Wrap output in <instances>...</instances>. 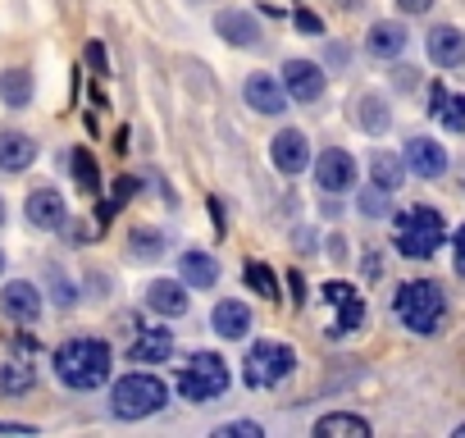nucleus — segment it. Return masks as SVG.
Wrapping results in <instances>:
<instances>
[{
	"mask_svg": "<svg viewBox=\"0 0 465 438\" xmlns=\"http://www.w3.org/2000/svg\"><path fill=\"white\" fill-rule=\"evenodd\" d=\"M110 343L105 338H69L55 347V379L74 393H92L110 379Z\"/></svg>",
	"mask_w": 465,
	"mask_h": 438,
	"instance_id": "nucleus-1",
	"label": "nucleus"
},
{
	"mask_svg": "<svg viewBox=\"0 0 465 438\" xmlns=\"http://www.w3.org/2000/svg\"><path fill=\"white\" fill-rule=\"evenodd\" d=\"M392 315H397L411 333L429 338V333H438L442 320H447V293H442L433 279H411V284L397 288V297H392Z\"/></svg>",
	"mask_w": 465,
	"mask_h": 438,
	"instance_id": "nucleus-2",
	"label": "nucleus"
},
{
	"mask_svg": "<svg viewBox=\"0 0 465 438\" xmlns=\"http://www.w3.org/2000/svg\"><path fill=\"white\" fill-rule=\"evenodd\" d=\"M447 238V224L433 205H411L392 219V247L406 256V261H429Z\"/></svg>",
	"mask_w": 465,
	"mask_h": 438,
	"instance_id": "nucleus-3",
	"label": "nucleus"
},
{
	"mask_svg": "<svg viewBox=\"0 0 465 438\" xmlns=\"http://www.w3.org/2000/svg\"><path fill=\"white\" fill-rule=\"evenodd\" d=\"M164 402H169V393H164V383L155 379V374H124L114 388H110V411L119 415V420H146V415H155V411H164Z\"/></svg>",
	"mask_w": 465,
	"mask_h": 438,
	"instance_id": "nucleus-4",
	"label": "nucleus"
},
{
	"mask_svg": "<svg viewBox=\"0 0 465 438\" xmlns=\"http://www.w3.org/2000/svg\"><path fill=\"white\" fill-rule=\"evenodd\" d=\"M228 388V361L214 352H192L178 370V393L187 402H214Z\"/></svg>",
	"mask_w": 465,
	"mask_h": 438,
	"instance_id": "nucleus-5",
	"label": "nucleus"
},
{
	"mask_svg": "<svg viewBox=\"0 0 465 438\" xmlns=\"http://www.w3.org/2000/svg\"><path fill=\"white\" fill-rule=\"evenodd\" d=\"M297 365V352L288 343H270L261 338L256 347H247V361H242V379L247 388H279Z\"/></svg>",
	"mask_w": 465,
	"mask_h": 438,
	"instance_id": "nucleus-6",
	"label": "nucleus"
},
{
	"mask_svg": "<svg viewBox=\"0 0 465 438\" xmlns=\"http://www.w3.org/2000/svg\"><path fill=\"white\" fill-rule=\"evenodd\" d=\"M324 293V302L333 306V338H347V333H356V329H365V320H370V306H365V297L351 288V284H324L320 288Z\"/></svg>",
	"mask_w": 465,
	"mask_h": 438,
	"instance_id": "nucleus-7",
	"label": "nucleus"
},
{
	"mask_svg": "<svg viewBox=\"0 0 465 438\" xmlns=\"http://www.w3.org/2000/svg\"><path fill=\"white\" fill-rule=\"evenodd\" d=\"M315 183L324 187V196L351 192V183H356V160H351L342 146H329V151L315 160Z\"/></svg>",
	"mask_w": 465,
	"mask_h": 438,
	"instance_id": "nucleus-8",
	"label": "nucleus"
},
{
	"mask_svg": "<svg viewBox=\"0 0 465 438\" xmlns=\"http://www.w3.org/2000/svg\"><path fill=\"white\" fill-rule=\"evenodd\" d=\"M0 311H5L15 324H37L42 320V293L28 279H15L0 288Z\"/></svg>",
	"mask_w": 465,
	"mask_h": 438,
	"instance_id": "nucleus-9",
	"label": "nucleus"
},
{
	"mask_svg": "<svg viewBox=\"0 0 465 438\" xmlns=\"http://www.w3.org/2000/svg\"><path fill=\"white\" fill-rule=\"evenodd\" d=\"M270 155H274V169H279V174L297 178V174L311 164V142H306L302 128H283V133L270 142Z\"/></svg>",
	"mask_w": 465,
	"mask_h": 438,
	"instance_id": "nucleus-10",
	"label": "nucleus"
},
{
	"mask_svg": "<svg viewBox=\"0 0 465 438\" xmlns=\"http://www.w3.org/2000/svg\"><path fill=\"white\" fill-rule=\"evenodd\" d=\"M64 219H69V210H64V196H60L55 187H37V192H28V224H33V229H42V234H60V229H64Z\"/></svg>",
	"mask_w": 465,
	"mask_h": 438,
	"instance_id": "nucleus-11",
	"label": "nucleus"
},
{
	"mask_svg": "<svg viewBox=\"0 0 465 438\" xmlns=\"http://www.w3.org/2000/svg\"><path fill=\"white\" fill-rule=\"evenodd\" d=\"M424 51L438 69H460L465 65V33L451 28V24H438L429 37H424Z\"/></svg>",
	"mask_w": 465,
	"mask_h": 438,
	"instance_id": "nucleus-12",
	"label": "nucleus"
},
{
	"mask_svg": "<svg viewBox=\"0 0 465 438\" xmlns=\"http://www.w3.org/2000/svg\"><path fill=\"white\" fill-rule=\"evenodd\" d=\"M283 92H288L292 101H320V92H324L320 65H315V60H288V65H283Z\"/></svg>",
	"mask_w": 465,
	"mask_h": 438,
	"instance_id": "nucleus-13",
	"label": "nucleus"
},
{
	"mask_svg": "<svg viewBox=\"0 0 465 438\" xmlns=\"http://www.w3.org/2000/svg\"><path fill=\"white\" fill-rule=\"evenodd\" d=\"M406 169L420 178H442L447 174V151L433 137H411L406 142Z\"/></svg>",
	"mask_w": 465,
	"mask_h": 438,
	"instance_id": "nucleus-14",
	"label": "nucleus"
},
{
	"mask_svg": "<svg viewBox=\"0 0 465 438\" xmlns=\"http://www.w3.org/2000/svg\"><path fill=\"white\" fill-rule=\"evenodd\" d=\"M242 96H247V105L261 110V114H283V110H288V92H283V83H274L270 74H252L247 87H242Z\"/></svg>",
	"mask_w": 465,
	"mask_h": 438,
	"instance_id": "nucleus-15",
	"label": "nucleus"
},
{
	"mask_svg": "<svg viewBox=\"0 0 465 438\" xmlns=\"http://www.w3.org/2000/svg\"><path fill=\"white\" fill-rule=\"evenodd\" d=\"M173 356V333L169 329H146L142 338H133L128 347V361L133 365H164Z\"/></svg>",
	"mask_w": 465,
	"mask_h": 438,
	"instance_id": "nucleus-16",
	"label": "nucleus"
},
{
	"mask_svg": "<svg viewBox=\"0 0 465 438\" xmlns=\"http://www.w3.org/2000/svg\"><path fill=\"white\" fill-rule=\"evenodd\" d=\"M214 28H219V37H223L228 46H256V42H261V24H256V15H247V10H223V15L214 19Z\"/></svg>",
	"mask_w": 465,
	"mask_h": 438,
	"instance_id": "nucleus-17",
	"label": "nucleus"
},
{
	"mask_svg": "<svg viewBox=\"0 0 465 438\" xmlns=\"http://www.w3.org/2000/svg\"><path fill=\"white\" fill-rule=\"evenodd\" d=\"M33 160H37V142H33L28 133H19V128L0 133V169H10V174H24V169H28Z\"/></svg>",
	"mask_w": 465,
	"mask_h": 438,
	"instance_id": "nucleus-18",
	"label": "nucleus"
},
{
	"mask_svg": "<svg viewBox=\"0 0 465 438\" xmlns=\"http://www.w3.org/2000/svg\"><path fill=\"white\" fill-rule=\"evenodd\" d=\"M406 28L401 24H392V19H383V24H374L370 28V37H365V51L370 55H379V60H397L401 51H406Z\"/></svg>",
	"mask_w": 465,
	"mask_h": 438,
	"instance_id": "nucleus-19",
	"label": "nucleus"
},
{
	"mask_svg": "<svg viewBox=\"0 0 465 438\" xmlns=\"http://www.w3.org/2000/svg\"><path fill=\"white\" fill-rule=\"evenodd\" d=\"M315 438H370V420L351 411H329L315 420Z\"/></svg>",
	"mask_w": 465,
	"mask_h": 438,
	"instance_id": "nucleus-20",
	"label": "nucleus"
},
{
	"mask_svg": "<svg viewBox=\"0 0 465 438\" xmlns=\"http://www.w3.org/2000/svg\"><path fill=\"white\" fill-rule=\"evenodd\" d=\"M146 306L160 311V315H183L187 311L183 279H155V284H146Z\"/></svg>",
	"mask_w": 465,
	"mask_h": 438,
	"instance_id": "nucleus-21",
	"label": "nucleus"
},
{
	"mask_svg": "<svg viewBox=\"0 0 465 438\" xmlns=\"http://www.w3.org/2000/svg\"><path fill=\"white\" fill-rule=\"evenodd\" d=\"M210 324H214L219 338H247V329H252V311H247L242 302H219V306L210 311Z\"/></svg>",
	"mask_w": 465,
	"mask_h": 438,
	"instance_id": "nucleus-22",
	"label": "nucleus"
},
{
	"mask_svg": "<svg viewBox=\"0 0 465 438\" xmlns=\"http://www.w3.org/2000/svg\"><path fill=\"white\" fill-rule=\"evenodd\" d=\"M178 274H183L187 288H214V284H219V265H214V256H205V252H183V256H178Z\"/></svg>",
	"mask_w": 465,
	"mask_h": 438,
	"instance_id": "nucleus-23",
	"label": "nucleus"
},
{
	"mask_svg": "<svg viewBox=\"0 0 465 438\" xmlns=\"http://www.w3.org/2000/svg\"><path fill=\"white\" fill-rule=\"evenodd\" d=\"M429 114L442 119L447 133H465V96H451L447 87H433L429 92Z\"/></svg>",
	"mask_w": 465,
	"mask_h": 438,
	"instance_id": "nucleus-24",
	"label": "nucleus"
},
{
	"mask_svg": "<svg viewBox=\"0 0 465 438\" xmlns=\"http://www.w3.org/2000/svg\"><path fill=\"white\" fill-rule=\"evenodd\" d=\"M37 383V361H28V356H15V361H5L0 365V393H28Z\"/></svg>",
	"mask_w": 465,
	"mask_h": 438,
	"instance_id": "nucleus-25",
	"label": "nucleus"
},
{
	"mask_svg": "<svg viewBox=\"0 0 465 438\" xmlns=\"http://www.w3.org/2000/svg\"><path fill=\"white\" fill-rule=\"evenodd\" d=\"M356 124H361L370 137L388 133V124H392V114H388V101H383V96H374V92H365V96L356 101Z\"/></svg>",
	"mask_w": 465,
	"mask_h": 438,
	"instance_id": "nucleus-26",
	"label": "nucleus"
},
{
	"mask_svg": "<svg viewBox=\"0 0 465 438\" xmlns=\"http://www.w3.org/2000/svg\"><path fill=\"white\" fill-rule=\"evenodd\" d=\"M401 174H406L401 155H392V151H374L370 155V178H374L379 192H397L401 187Z\"/></svg>",
	"mask_w": 465,
	"mask_h": 438,
	"instance_id": "nucleus-27",
	"label": "nucleus"
},
{
	"mask_svg": "<svg viewBox=\"0 0 465 438\" xmlns=\"http://www.w3.org/2000/svg\"><path fill=\"white\" fill-rule=\"evenodd\" d=\"M0 101H5L10 110H24L33 101V78L28 69H5L0 74Z\"/></svg>",
	"mask_w": 465,
	"mask_h": 438,
	"instance_id": "nucleus-28",
	"label": "nucleus"
},
{
	"mask_svg": "<svg viewBox=\"0 0 465 438\" xmlns=\"http://www.w3.org/2000/svg\"><path fill=\"white\" fill-rule=\"evenodd\" d=\"M128 252H133V261H160V252H164V234H160V229H137L133 243H128Z\"/></svg>",
	"mask_w": 465,
	"mask_h": 438,
	"instance_id": "nucleus-29",
	"label": "nucleus"
},
{
	"mask_svg": "<svg viewBox=\"0 0 465 438\" xmlns=\"http://www.w3.org/2000/svg\"><path fill=\"white\" fill-rule=\"evenodd\" d=\"M69 164H74V178H78V187H83V192H96V187H101V174H96V164H92V151H87V146H78V151L69 155Z\"/></svg>",
	"mask_w": 465,
	"mask_h": 438,
	"instance_id": "nucleus-30",
	"label": "nucleus"
},
{
	"mask_svg": "<svg viewBox=\"0 0 465 438\" xmlns=\"http://www.w3.org/2000/svg\"><path fill=\"white\" fill-rule=\"evenodd\" d=\"M242 279H247V288H256V293H261L265 302H274V297H279V288H274V274H270V265H261V261H247Z\"/></svg>",
	"mask_w": 465,
	"mask_h": 438,
	"instance_id": "nucleus-31",
	"label": "nucleus"
},
{
	"mask_svg": "<svg viewBox=\"0 0 465 438\" xmlns=\"http://www.w3.org/2000/svg\"><path fill=\"white\" fill-rule=\"evenodd\" d=\"M265 429L256 424V420H232V424H219L214 429V438H261Z\"/></svg>",
	"mask_w": 465,
	"mask_h": 438,
	"instance_id": "nucleus-32",
	"label": "nucleus"
},
{
	"mask_svg": "<svg viewBox=\"0 0 465 438\" xmlns=\"http://www.w3.org/2000/svg\"><path fill=\"white\" fill-rule=\"evenodd\" d=\"M451 261H456V274L465 279V224H460L456 238H451Z\"/></svg>",
	"mask_w": 465,
	"mask_h": 438,
	"instance_id": "nucleus-33",
	"label": "nucleus"
},
{
	"mask_svg": "<svg viewBox=\"0 0 465 438\" xmlns=\"http://www.w3.org/2000/svg\"><path fill=\"white\" fill-rule=\"evenodd\" d=\"M297 28H302V33H311V37H315V33H324V24H320L311 10H297Z\"/></svg>",
	"mask_w": 465,
	"mask_h": 438,
	"instance_id": "nucleus-34",
	"label": "nucleus"
},
{
	"mask_svg": "<svg viewBox=\"0 0 465 438\" xmlns=\"http://www.w3.org/2000/svg\"><path fill=\"white\" fill-rule=\"evenodd\" d=\"M383 196H388V192H379V187H374L370 196H361V214H379V210H383Z\"/></svg>",
	"mask_w": 465,
	"mask_h": 438,
	"instance_id": "nucleus-35",
	"label": "nucleus"
},
{
	"mask_svg": "<svg viewBox=\"0 0 465 438\" xmlns=\"http://www.w3.org/2000/svg\"><path fill=\"white\" fill-rule=\"evenodd\" d=\"M397 10H401V15H429L433 0H397Z\"/></svg>",
	"mask_w": 465,
	"mask_h": 438,
	"instance_id": "nucleus-36",
	"label": "nucleus"
},
{
	"mask_svg": "<svg viewBox=\"0 0 465 438\" xmlns=\"http://www.w3.org/2000/svg\"><path fill=\"white\" fill-rule=\"evenodd\" d=\"M87 60H92L96 69H105V51H101V46H87Z\"/></svg>",
	"mask_w": 465,
	"mask_h": 438,
	"instance_id": "nucleus-37",
	"label": "nucleus"
},
{
	"mask_svg": "<svg viewBox=\"0 0 465 438\" xmlns=\"http://www.w3.org/2000/svg\"><path fill=\"white\" fill-rule=\"evenodd\" d=\"M288 284H292V302H302V297H306V293H302V274H297V270H292V274H288Z\"/></svg>",
	"mask_w": 465,
	"mask_h": 438,
	"instance_id": "nucleus-38",
	"label": "nucleus"
},
{
	"mask_svg": "<svg viewBox=\"0 0 465 438\" xmlns=\"http://www.w3.org/2000/svg\"><path fill=\"white\" fill-rule=\"evenodd\" d=\"M0 224H5V201H0Z\"/></svg>",
	"mask_w": 465,
	"mask_h": 438,
	"instance_id": "nucleus-39",
	"label": "nucleus"
},
{
	"mask_svg": "<svg viewBox=\"0 0 465 438\" xmlns=\"http://www.w3.org/2000/svg\"><path fill=\"white\" fill-rule=\"evenodd\" d=\"M456 438H465V424H456Z\"/></svg>",
	"mask_w": 465,
	"mask_h": 438,
	"instance_id": "nucleus-40",
	"label": "nucleus"
},
{
	"mask_svg": "<svg viewBox=\"0 0 465 438\" xmlns=\"http://www.w3.org/2000/svg\"><path fill=\"white\" fill-rule=\"evenodd\" d=\"M0 270H5V252H0Z\"/></svg>",
	"mask_w": 465,
	"mask_h": 438,
	"instance_id": "nucleus-41",
	"label": "nucleus"
}]
</instances>
